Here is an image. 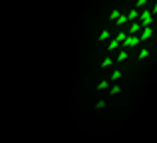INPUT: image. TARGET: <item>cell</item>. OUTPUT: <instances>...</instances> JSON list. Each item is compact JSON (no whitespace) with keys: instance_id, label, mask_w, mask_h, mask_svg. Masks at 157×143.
I'll return each instance as SVG.
<instances>
[{"instance_id":"cell-1","label":"cell","mask_w":157,"mask_h":143,"mask_svg":"<svg viewBox=\"0 0 157 143\" xmlns=\"http://www.w3.org/2000/svg\"><path fill=\"white\" fill-rule=\"evenodd\" d=\"M139 20H141L143 26H151V22H153V12H151V10H143V12L139 14Z\"/></svg>"},{"instance_id":"cell-2","label":"cell","mask_w":157,"mask_h":143,"mask_svg":"<svg viewBox=\"0 0 157 143\" xmlns=\"http://www.w3.org/2000/svg\"><path fill=\"white\" fill-rule=\"evenodd\" d=\"M139 42H141V38H139V36H131V34H129V36L123 40V46H125V48H133V46H137Z\"/></svg>"},{"instance_id":"cell-3","label":"cell","mask_w":157,"mask_h":143,"mask_svg":"<svg viewBox=\"0 0 157 143\" xmlns=\"http://www.w3.org/2000/svg\"><path fill=\"white\" fill-rule=\"evenodd\" d=\"M151 36H153V28H151V26H143V32L139 34V38H141V40H149Z\"/></svg>"},{"instance_id":"cell-4","label":"cell","mask_w":157,"mask_h":143,"mask_svg":"<svg viewBox=\"0 0 157 143\" xmlns=\"http://www.w3.org/2000/svg\"><path fill=\"white\" fill-rule=\"evenodd\" d=\"M110 36H112V32H110V30H104V32L98 36V40H100V42H106V40H110Z\"/></svg>"},{"instance_id":"cell-5","label":"cell","mask_w":157,"mask_h":143,"mask_svg":"<svg viewBox=\"0 0 157 143\" xmlns=\"http://www.w3.org/2000/svg\"><path fill=\"white\" fill-rule=\"evenodd\" d=\"M141 26H143V24H131V28H129L127 34H137V32L141 30Z\"/></svg>"},{"instance_id":"cell-6","label":"cell","mask_w":157,"mask_h":143,"mask_svg":"<svg viewBox=\"0 0 157 143\" xmlns=\"http://www.w3.org/2000/svg\"><path fill=\"white\" fill-rule=\"evenodd\" d=\"M118 48H119V42L116 40V38H114V40L108 44V50H118Z\"/></svg>"},{"instance_id":"cell-7","label":"cell","mask_w":157,"mask_h":143,"mask_svg":"<svg viewBox=\"0 0 157 143\" xmlns=\"http://www.w3.org/2000/svg\"><path fill=\"white\" fill-rule=\"evenodd\" d=\"M127 20H129V16H119L118 20H116V24H118V26H123Z\"/></svg>"},{"instance_id":"cell-8","label":"cell","mask_w":157,"mask_h":143,"mask_svg":"<svg viewBox=\"0 0 157 143\" xmlns=\"http://www.w3.org/2000/svg\"><path fill=\"white\" fill-rule=\"evenodd\" d=\"M125 38H127V32H119L118 36H116V40H118L119 44H123V40H125Z\"/></svg>"},{"instance_id":"cell-9","label":"cell","mask_w":157,"mask_h":143,"mask_svg":"<svg viewBox=\"0 0 157 143\" xmlns=\"http://www.w3.org/2000/svg\"><path fill=\"white\" fill-rule=\"evenodd\" d=\"M119 16H121V14H119V10H114V12L110 14V20H112V22H116V20H118Z\"/></svg>"},{"instance_id":"cell-10","label":"cell","mask_w":157,"mask_h":143,"mask_svg":"<svg viewBox=\"0 0 157 143\" xmlns=\"http://www.w3.org/2000/svg\"><path fill=\"white\" fill-rule=\"evenodd\" d=\"M119 78H121V72H119V70H116V72L112 74V80H110V82H118Z\"/></svg>"},{"instance_id":"cell-11","label":"cell","mask_w":157,"mask_h":143,"mask_svg":"<svg viewBox=\"0 0 157 143\" xmlns=\"http://www.w3.org/2000/svg\"><path fill=\"white\" fill-rule=\"evenodd\" d=\"M127 16H129V20H133V18H139V12L133 8V10H129V14H127Z\"/></svg>"},{"instance_id":"cell-12","label":"cell","mask_w":157,"mask_h":143,"mask_svg":"<svg viewBox=\"0 0 157 143\" xmlns=\"http://www.w3.org/2000/svg\"><path fill=\"white\" fill-rule=\"evenodd\" d=\"M108 88H110V82H100V84H98V90H100V92H102V90H108Z\"/></svg>"},{"instance_id":"cell-13","label":"cell","mask_w":157,"mask_h":143,"mask_svg":"<svg viewBox=\"0 0 157 143\" xmlns=\"http://www.w3.org/2000/svg\"><path fill=\"white\" fill-rule=\"evenodd\" d=\"M125 58H127V52H125V50H121V52L118 54V62H123Z\"/></svg>"},{"instance_id":"cell-14","label":"cell","mask_w":157,"mask_h":143,"mask_svg":"<svg viewBox=\"0 0 157 143\" xmlns=\"http://www.w3.org/2000/svg\"><path fill=\"white\" fill-rule=\"evenodd\" d=\"M147 56H149V50H141V52H139V56H137V58H139V60H145V58H147Z\"/></svg>"},{"instance_id":"cell-15","label":"cell","mask_w":157,"mask_h":143,"mask_svg":"<svg viewBox=\"0 0 157 143\" xmlns=\"http://www.w3.org/2000/svg\"><path fill=\"white\" fill-rule=\"evenodd\" d=\"M119 92H121V88H119V86H112V90H110V94H112V95H118Z\"/></svg>"},{"instance_id":"cell-16","label":"cell","mask_w":157,"mask_h":143,"mask_svg":"<svg viewBox=\"0 0 157 143\" xmlns=\"http://www.w3.org/2000/svg\"><path fill=\"white\" fill-rule=\"evenodd\" d=\"M112 64H114V60H112V58H106L104 64H102V68H108V66H112Z\"/></svg>"},{"instance_id":"cell-17","label":"cell","mask_w":157,"mask_h":143,"mask_svg":"<svg viewBox=\"0 0 157 143\" xmlns=\"http://www.w3.org/2000/svg\"><path fill=\"white\" fill-rule=\"evenodd\" d=\"M102 107H106V99H100V101L96 103V109H102Z\"/></svg>"},{"instance_id":"cell-18","label":"cell","mask_w":157,"mask_h":143,"mask_svg":"<svg viewBox=\"0 0 157 143\" xmlns=\"http://www.w3.org/2000/svg\"><path fill=\"white\" fill-rule=\"evenodd\" d=\"M145 4H147V0H137V2H135L137 8H141V6H145Z\"/></svg>"},{"instance_id":"cell-19","label":"cell","mask_w":157,"mask_h":143,"mask_svg":"<svg viewBox=\"0 0 157 143\" xmlns=\"http://www.w3.org/2000/svg\"><path fill=\"white\" fill-rule=\"evenodd\" d=\"M151 12H153V14H157V4L153 6V10H151Z\"/></svg>"}]
</instances>
